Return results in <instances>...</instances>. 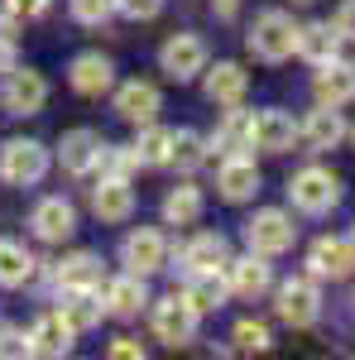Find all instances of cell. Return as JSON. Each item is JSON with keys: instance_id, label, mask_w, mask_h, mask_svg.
Listing matches in <instances>:
<instances>
[{"instance_id": "obj_33", "label": "cell", "mask_w": 355, "mask_h": 360, "mask_svg": "<svg viewBox=\"0 0 355 360\" xmlns=\"http://www.w3.org/2000/svg\"><path fill=\"white\" fill-rule=\"evenodd\" d=\"M207 164V139L197 130H173V154H168V168L178 173H192V168Z\"/></svg>"}, {"instance_id": "obj_42", "label": "cell", "mask_w": 355, "mask_h": 360, "mask_svg": "<svg viewBox=\"0 0 355 360\" xmlns=\"http://www.w3.org/2000/svg\"><path fill=\"white\" fill-rule=\"evenodd\" d=\"M10 68H15V39L0 34V72H10Z\"/></svg>"}, {"instance_id": "obj_21", "label": "cell", "mask_w": 355, "mask_h": 360, "mask_svg": "<svg viewBox=\"0 0 355 360\" xmlns=\"http://www.w3.org/2000/svg\"><path fill=\"white\" fill-rule=\"evenodd\" d=\"M202 91H207V101H212V106H240V101H245V91H250V72L240 68V63H217V68L207 72Z\"/></svg>"}, {"instance_id": "obj_7", "label": "cell", "mask_w": 355, "mask_h": 360, "mask_svg": "<svg viewBox=\"0 0 355 360\" xmlns=\"http://www.w3.org/2000/svg\"><path fill=\"white\" fill-rule=\"evenodd\" d=\"M273 312H278V322H288V327H312L317 317H322V293H317V283L312 278H288V283H278V293H273Z\"/></svg>"}, {"instance_id": "obj_16", "label": "cell", "mask_w": 355, "mask_h": 360, "mask_svg": "<svg viewBox=\"0 0 355 360\" xmlns=\"http://www.w3.org/2000/svg\"><path fill=\"white\" fill-rule=\"evenodd\" d=\"M183 298H188L197 312H217V307H226V298H231V278H226V269H188Z\"/></svg>"}, {"instance_id": "obj_43", "label": "cell", "mask_w": 355, "mask_h": 360, "mask_svg": "<svg viewBox=\"0 0 355 360\" xmlns=\"http://www.w3.org/2000/svg\"><path fill=\"white\" fill-rule=\"evenodd\" d=\"M217 5V20H235V10H240V0H212Z\"/></svg>"}, {"instance_id": "obj_27", "label": "cell", "mask_w": 355, "mask_h": 360, "mask_svg": "<svg viewBox=\"0 0 355 360\" xmlns=\"http://www.w3.org/2000/svg\"><path fill=\"white\" fill-rule=\"evenodd\" d=\"M341 44H346V34L336 25H298V53L307 63H331V58H341Z\"/></svg>"}, {"instance_id": "obj_11", "label": "cell", "mask_w": 355, "mask_h": 360, "mask_svg": "<svg viewBox=\"0 0 355 360\" xmlns=\"http://www.w3.org/2000/svg\"><path fill=\"white\" fill-rule=\"evenodd\" d=\"M101 149H106V139L96 135V130H67V135L58 139V164L72 178H86L101 164Z\"/></svg>"}, {"instance_id": "obj_15", "label": "cell", "mask_w": 355, "mask_h": 360, "mask_svg": "<svg viewBox=\"0 0 355 360\" xmlns=\"http://www.w3.org/2000/svg\"><path fill=\"white\" fill-rule=\"evenodd\" d=\"M67 82H72L77 96H106L110 86H115V63L106 53H82V58H72Z\"/></svg>"}, {"instance_id": "obj_5", "label": "cell", "mask_w": 355, "mask_h": 360, "mask_svg": "<svg viewBox=\"0 0 355 360\" xmlns=\"http://www.w3.org/2000/svg\"><path fill=\"white\" fill-rule=\"evenodd\" d=\"M0 106L10 115H39L49 106V82H44V72L15 63V68L5 72V82H0Z\"/></svg>"}, {"instance_id": "obj_13", "label": "cell", "mask_w": 355, "mask_h": 360, "mask_svg": "<svg viewBox=\"0 0 355 360\" xmlns=\"http://www.w3.org/2000/svg\"><path fill=\"white\" fill-rule=\"evenodd\" d=\"M207 149H217L221 159H231V154H245V149H254V111L226 106V115H221V125H217V135L207 139Z\"/></svg>"}, {"instance_id": "obj_32", "label": "cell", "mask_w": 355, "mask_h": 360, "mask_svg": "<svg viewBox=\"0 0 355 360\" xmlns=\"http://www.w3.org/2000/svg\"><path fill=\"white\" fill-rule=\"evenodd\" d=\"M197 217H202V188H192V183L168 188V197H164V221L168 226H192Z\"/></svg>"}, {"instance_id": "obj_2", "label": "cell", "mask_w": 355, "mask_h": 360, "mask_svg": "<svg viewBox=\"0 0 355 360\" xmlns=\"http://www.w3.org/2000/svg\"><path fill=\"white\" fill-rule=\"evenodd\" d=\"M288 197H293V207L298 212H307V217H322V212H331L336 202H341V178L331 173V168H302V173H293L288 178Z\"/></svg>"}, {"instance_id": "obj_25", "label": "cell", "mask_w": 355, "mask_h": 360, "mask_svg": "<svg viewBox=\"0 0 355 360\" xmlns=\"http://www.w3.org/2000/svg\"><path fill=\"white\" fill-rule=\"evenodd\" d=\"M298 135H302V144L307 149H336L341 139H346V120H341V106H317V111L307 115L298 125Z\"/></svg>"}, {"instance_id": "obj_36", "label": "cell", "mask_w": 355, "mask_h": 360, "mask_svg": "<svg viewBox=\"0 0 355 360\" xmlns=\"http://www.w3.org/2000/svg\"><path fill=\"white\" fill-rule=\"evenodd\" d=\"M115 5H120V0H67L72 20H77V25H86V29L106 25L110 15H115Z\"/></svg>"}, {"instance_id": "obj_8", "label": "cell", "mask_w": 355, "mask_h": 360, "mask_svg": "<svg viewBox=\"0 0 355 360\" xmlns=\"http://www.w3.org/2000/svg\"><path fill=\"white\" fill-rule=\"evenodd\" d=\"M120 264L130 269V274H159L168 264V240L154 231V226H135L130 236H125V245H120Z\"/></svg>"}, {"instance_id": "obj_37", "label": "cell", "mask_w": 355, "mask_h": 360, "mask_svg": "<svg viewBox=\"0 0 355 360\" xmlns=\"http://www.w3.org/2000/svg\"><path fill=\"white\" fill-rule=\"evenodd\" d=\"M25 356H29V332L0 327V360H25Z\"/></svg>"}, {"instance_id": "obj_23", "label": "cell", "mask_w": 355, "mask_h": 360, "mask_svg": "<svg viewBox=\"0 0 355 360\" xmlns=\"http://www.w3.org/2000/svg\"><path fill=\"white\" fill-rule=\"evenodd\" d=\"M159 86L154 82H125L115 86V115L120 120H130V125H149L154 115H159Z\"/></svg>"}, {"instance_id": "obj_4", "label": "cell", "mask_w": 355, "mask_h": 360, "mask_svg": "<svg viewBox=\"0 0 355 360\" xmlns=\"http://www.w3.org/2000/svg\"><path fill=\"white\" fill-rule=\"evenodd\" d=\"M245 240L254 255H283V250H293V240H298V226H293V217L288 212H278V207H264V212H254L245 221Z\"/></svg>"}, {"instance_id": "obj_40", "label": "cell", "mask_w": 355, "mask_h": 360, "mask_svg": "<svg viewBox=\"0 0 355 360\" xmlns=\"http://www.w3.org/2000/svg\"><path fill=\"white\" fill-rule=\"evenodd\" d=\"M110 356H115V360H139V356H144V346H139L135 336H120V341H110Z\"/></svg>"}, {"instance_id": "obj_22", "label": "cell", "mask_w": 355, "mask_h": 360, "mask_svg": "<svg viewBox=\"0 0 355 360\" xmlns=\"http://www.w3.org/2000/svg\"><path fill=\"white\" fill-rule=\"evenodd\" d=\"M226 278H231V293H240V298H264L273 288V269L264 264V255H254V250H250L245 259H231Z\"/></svg>"}, {"instance_id": "obj_41", "label": "cell", "mask_w": 355, "mask_h": 360, "mask_svg": "<svg viewBox=\"0 0 355 360\" xmlns=\"http://www.w3.org/2000/svg\"><path fill=\"white\" fill-rule=\"evenodd\" d=\"M336 29H341L346 39H355V0H346V5L336 10Z\"/></svg>"}, {"instance_id": "obj_24", "label": "cell", "mask_w": 355, "mask_h": 360, "mask_svg": "<svg viewBox=\"0 0 355 360\" xmlns=\"http://www.w3.org/2000/svg\"><path fill=\"white\" fill-rule=\"evenodd\" d=\"M312 274L317 278H346L355 269V240H336V236H322L312 255H307Z\"/></svg>"}, {"instance_id": "obj_39", "label": "cell", "mask_w": 355, "mask_h": 360, "mask_svg": "<svg viewBox=\"0 0 355 360\" xmlns=\"http://www.w3.org/2000/svg\"><path fill=\"white\" fill-rule=\"evenodd\" d=\"M49 5H53V0H5V10H10V15H15L20 25H25V20H39V15H44Z\"/></svg>"}, {"instance_id": "obj_34", "label": "cell", "mask_w": 355, "mask_h": 360, "mask_svg": "<svg viewBox=\"0 0 355 360\" xmlns=\"http://www.w3.org/2000/svg\"><path fill=\"white\" fill-rule=\"evenodd\" d=\"M101 178H125V183H130V178H135L139 168V154H135V144H130V149H120V144H106V149H101Z\"/></svg>"}, {"instance_id": "obj_1", "label": "cell", "mask_w": 355, "mask_h": 360, "mask_svg": "<svg viewBox=\"0 0 355 360\" xmlns=\"http://www.w3.org/2000/svg\"><path fill=\"white\" fill-rule=\"evenodd\" d=\"M250 53L264 58V63H283V58L298 53V25L283 15V10H264L254 25H250Z\"/></svg>"}, {"instance_id": "obj_17", "label": "cell", "mask_w": 355, "mask_h": 360, "mask_svg": "<svg viewBox=\"0 0 355 360\" xmlns=\"http://www.w3.org/2000/svg\"><path fill=\"white\" fill-rule=\"evenodd\" d=\"M101 298H106V312L110 317H139L144 307H149V288H144V274H115L106 278V288H101Z\"/></svg>"}, {"instance_id": "obj_45", "label": "cell", "mask_w": 355, "mask_h": 360, "mask_svg": "<svg viewBox=\"0 0 355 360\" xmlns=\"http://www.w3.org/2000/svg\"><path fill=\"white\" fill-rule=\"evenodd\" d=\"M351 240H355V231H351Z\"/></svg>"}, {"instance_id": "obj_30", "label": "cell", "mask_w": 355, "mask_h": 360, "mask_svg": "<svg viewBox=\"0 0 355 360\" xmlns=\"http://www.w3.org/2000/svg\"><path fill=\"white\" fill-rule=\"evenodd\" d=\"M39 269V259L29 255L20 240H0V288H20Z\"/></svg>"}, {"instance_id": "obj_9", "label": "cell", "mask_w": 355, "mask_h": 360, "mask_svg": "<svg viewBox=\"0 0 355 360\" xmlns=\"http://www.w3.org/2000/svg\"><path fill=\"white\" fill-rule=\"evenodd\" d=\"M159 68L173 82H192L197 72H207V44L197 34H168L159 49Z\"/></svg>"}, {"instance_id": "obj_19", "label": "cell", "mask_w": 355, "mask_h": 360, "mask_svg": "<svg viewBox=\"0 0 355 360\" xmlns=\"http://www.w3.org/2000/svg\"><path fill=\"white\" fill-rule=\"evenodd\" d=\"M217 188L226 202H250V197L259 193V168L250 154H231V159H221V173H217Z\"/></svg>"}, {"instance_id": "obj_10", "label": "cell", "mask_w": 355, "mask_h": 360, "mask_svg": "<svg viewBox=\"0 0 355 360\" xmlns=\"http://www.w3.org/2000/svg\"><path fill=\"white\" fill-rule=\"evenodd\" d=\"M29 226H34L39 240L63 245V240H72V231H77V207H72L67 197H44V202L29 212Z\"/></svg>"}, {"instance_id": "obj_31", "label": "cell", "mask_w": 355, "mask_h": 360, "mask_svg": "<svg viewBox=\"0 0 355 360\" xmlns=\"http://www.w3.org/2000/svg\"><path fill=\"white\" fill-rule=\"evenodd\" d=\"M135 154L144 168H168V154H173V130L164 125H139V139H135Z\"/></svg>"}, {"instance_id": "obj_12", "label": "cell", "mask_w": 355, "mask_h": 360, "mask_svg": "<svg viewBox=\"0 0 355 360\" xmlns=\"http://www.w3.org/2000/svg\"><path fill=\"white\" fill-rule=\"evenodd\" d=\"M58 293H63L58 312H63V322L72 332H91V327H101V317H110L101 288H58Z\"/></svg>"}, {"instance_id": "obj_44", "label": "cell", "mask_w": 355, "mask_h": 360, "mask_svg": "<svg viewBox=\"0 0 355 360\" xmlns=\"http://www.w3.org/2000/svg\"><path fill=\"white\" fill-rule=\"evenodd\" d=\"M293 5H317V0H293Z\"/></svg>"}, {"instance_id": "obj_20", "label": "cell", "mask_w": 355, "mask_h": 360, "mask_svg": "<svg viewBox=\"0 0 355 360\" xmlns=\"http://www.w3.org/2000/svg\"><path fill=\"white\" fill-rule=\"evenodd\" d=\"M72 327L63 322V312H44L34 327H29V356H49V360H58V356H67L72 351Z\"/></svg>"}, {"instance_id": "obj_28", "label": "cell", "mask_w": 355, "mask_h": 360, "mask_svg": "<svg viewBox=\"0 0 355 360\" xmlns=\"http://www.w3.org/2000/svg\"><path fill=\"white\" fill-rule=\"evenodd\" d=\"M178 259H183V269H226L231 264V245L217 231H202V236H192L188 245H183Z\"/></svg>"}, {"instance_id": "obj_26", "label": "cell", "mask_w": 355, "mask_h": 360, "mask_svg": "<svg viewBox=\"0 0 355 360\" xmlns=\"http://www.w3.org/2000/svg\"><path fill=\"white\" fill-rule=\"evenodd\" d=\"M53 283L58 288H101V255L91 250H72L53 264Z\"/></svg>"}, {"instance_id": "obj_35", "label": "cell", "mask_w": 355, "mask_h": 360, "mask_svg": "<svg viewBox=\"0 0 355 360\" xmlns=\"http://www.w3.org/2000/svg\"><path fill=\"white\" fill-rule=\"evenodd\" d=\"M273 346V336H269V327L264 322H235V351H245V356H264Z\"/></svg>"}, {"instance_id": "obj_3", "label": "cell", "mask_w": 355, "mask_h": 360, "mask_svg": "<svg viewBox=\"0 0 355 360\" xmlns=\"http://www.w3.org/2000/svg\"><path fill=\"white\" fill-rule=\"evenodd\" d=\"M44 173H49V144H39V139H10L0 149V178L10 188H34V183H44Z\"/></svg>"}, {"instance_id": "obj_38", "label": "cell", "mask_w": 355, "mask_h": 360, "mask_svg": "<svg viewBox=\"0 0 355 360\" xmlns=\"http://www.w3.org/2000/svg\"><path fill=\"white\" fill-rule=\"evenodd\" d=\"M159 10H164V0H120V5H115V15H125V20H135V25L159 20Z\"/></svg>"}, {"instance_id": "obj_18", "label": "cell", "mask_w": 355, "mask_h": 360, "mask_svg": "<svg viewBox=\"0 0 355 360\" xmlns=\"http://www.w3.org/2000/svg\"><path fill=\"white\" fill-rule=\"evenodd\" d=\"M91 212L106 226L130 221V212H135V188H130L125 178H101V183L91 188Z\"/></svg>"}, {"instance_id": "obj_14", "label": "cell", "mask_w": 355, "mask_h": 360, "mask_svg": "<svg viewBox=\"0 0 355 360\" xmlns=\"http://www.w3.org/2000/svg\"><path fill=\"white\" fill-rule=\"evenodd\" d=\"M312 96H317V106H346V101H355V63H346V58L322 63V72L312 77Z\"/></svg>"}, {"instance_id": "obj_29", "label": "cell", "mask_w": 355, "mask_h": 360, "mask_svg": "<svg viewBox=\"0 0 355 360\" xmlns=\"http://www.w3.org/2000/svg\"><path fill=\"white\" fill-rule=\"evenodd\" d=\"M293 139H298V125H293V115H288V111H259V115H254V144H259V149H269V154H288Z\"/></svg>"}, {"instance_id": "obj_6", "label": "cell", "mask_w": 355, "mask_h": 360, "mask_svg": "<svg viewBox=\"0 0 355 360\" xmlns=\"http://www.w3.org/2000/svg\"><path fill=\"white\" fill-rule=\"evenodd\" d=\"M197 307L183 298V293H168V298H159V303L149 307V322H154V336L164 341V346H188L192 332H197Z\"/></svg>"}]
</instances>
